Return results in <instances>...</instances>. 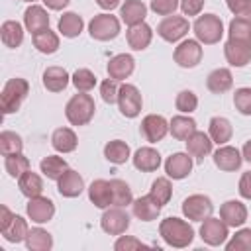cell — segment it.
I'll use <instances>...</instances> for the list:
<instances>
[{"label": "cell", "instance_id": "cell-56", "mask_svg": "<svg viewBox=\"0 0 251 251\" xmlns=\"http://www.w3.org/2000/svg\"><path fill=\"white\" fill-rule=\"evenodd\" d=\"M71 0H43V4L49 8V10H63L69 6Z\"/></svg>", "mask_w": 251, "mask_h": 251}, {"label": "cell", "instance_id": "cell-51", "mask_svg": "<svg viewBox=\"0 0 251 251\" xmlns=\"http://www.w3.org/2000/svg\"><path fill=\"white\" fill-rule=\"evenodd\" d=\"M226 4L233 16L251 20V0H226Z\"/></svg>", "mask_w": 251, "mask_h": 251}, {"label": "cell", "instance_id": "cell-3", "mask_svg": "<svg viewBox=\"0 0 251 251\" xmlns=\"http://www.w3.org/2000/svg\"><path fill=\"white\" fill-rule=\"evenodd\" d=\"M96 112L94 98L86 92H78L71 96V100L65 106V118L69 120L71 126H86Z\"/></svg>", "mask_w": 251, "mask_h": 251}, {"label": "cell", "instance_id": "cell-6", "mask_svg": "<svg viewBox=\"0 0 251 251\" xmlns=\"http://www.w3.org/2000/svg\"><path fill=\"white\" fill-rule=\"evenodd\" d=\"M143 106V98L141 92L137 90L135 84L124 82L120 84V92H118V108L122 112V116L126 118H137Z\"/></svg>", "mask_w": 251, "mask_h": 251}, {"label": "cell", "instance_id": "cell-58", "mask_svg": "<svg viewBox=\"0 0 251 251\" xmlns=\"http://www.w3.org/2000/svg\"><path fill=\"white\" fill-rule=\"evenodd\" d=\"M241 155H243V159H245L247 163H251V139L245 141V145H243V149H241Z\"/></svg>", "mask_w": 251, "mask_h": 251}, {"label": "cell", "instance_id": "cell-37", "mask_svg": "<svg viewBox=\"0 0 251 251\" xmlns=\"http://www.w3.org/2000/svg\"><path fill=\"white\" fill-rule=\"evenodd\" d=\"M25 247L29 251H49L53 247V237L43 227H31L25 237Z\"/></svg>", "mask_w": 251, "mask_h": 251}, {"label": "cell", "instance_id": "cell-32", "mask_svg": "<svg viewBox=\"0 0 251 251\" xmlns=\"http://www.w3.org/2000/svg\"><path fill=\"white\" fill-rule=\"evenodd\" d=\"M57 27H59V33H61L63 37L73 39V37H78V35L82 33L84 22H82V18H80L76 12H65V14L59 18Z\"/></svg>", "mask_w": 251, "mask_h": 251}, {"label": "cell", "instance_id": "cell-21", "mask_svg": "<svg viewBox=\"0 0 251 251\" xmlns=\"http://www.w3.org/2000/svg\"><path fill=\"white\" fill-rule=\"evenodd\" d=\"M126 39H127V45L133 51H143V49L149 47V43L153 39V29L145 22L135 24V25H129V29L126 31Z\"/></svg>", "mask_w": 251, "mask_h": 251}, {"label": "cell", "instance_id": "cell-23", "mask_svg": "<svg viewBox=\"0 0 251 251\" xmlns=\"http://www.w3.org/2000/svg\"><path fill=\"white\" fill-rule=\"evenodd\" d=\"M88 200L100 208V210H106L112 206V186H110V180H104V178H96L92 180V184L88 186Z\"/></svg>", "mask_w": 251, "mask_h": 251}, {"label": "cell", "instance_id": "cell-27", "mask_svg": "<svg viewBox=\"0 0 251 251\" xmlns=\"http://www.w3.org/2000/svg\"><path fill=\"white\" fill-rule=\"evenodd\" d=\"M71 76L63 67H47L43 71V86L49 92H61L69 86Z\"/></svg>", "mask_w": 251, "mask_h": 251}, {"label": "cell", "instance_id": "cell-42", "mask_svg": "<svg viewBox=\"0 0 251 251\" xmlns=\"http://www.w3.org/2000/svg\"><path fill=\"white\" fill-rule=\"evenodd\" d=\"M227 35H229V39H239V41H249L251 43V20L235 16L229 22Z\"/></svg>", "mask_w": 251, "mask_h": 251}, {"label": "cell", "instance_id": "cell-41", "mask_svg": "<svg viewBox=\"0 0 251 251\" xmlns=\"http://www.w3.org/2000/svg\"><path fill=\"white\" fill-rule=\"evenodd\" d=\"M149 194H151L161 206L169 204V200H171V196H173V184H171V178H169V176H157V178L153 180V184H151Z\"/></svg>", "mask_w": 251, "mask_h": 251}, {"label": "cell", "instance_id": "cell-38", "mask_svg": "<svg viewBox=\"0 0 251 251\" xmlns=\"http://www.w3.org/2000/svg\"><path fill=\"white\" fill-rule=\"evenodd\" d=\"M39 169H41V173H43L49 180H59L61 175L69 169V165H67V161H65L63 157H59V155H47V157L41 159Z\"/></svg>", "mask_w": 251, "mask_h": 251}, {"label": "cell", "instance_id": "cell-48", "mask_svg": "<svg viewBox=\"0 0 251 251\" xmlns=\"http://www.w3.org/2000/svg\"><path fill=\"white\" fill-rule=\"evenodd\" d=\"M233 106L239 114L251 116V86H241L233 94Z\"/></svg>", "mask_w": 251, "mask_h": 251}, {"label": "cell", "instance_id": "cell-18", "mask_svg": "<svg viewBox=\"0 0 251 251\" xmlns=\"http://www.w3.org/2000/svg\"><path fill=\"white\" fill-rule=\"evenodd\" d=\"M82 190H84V178L75 169H67L57 180V192L65 198H76L82 194Z\"/></svg>", "mask_w": 251, "mask_h": 251}, {"label": "cell", "instance_id": "cell-55", "mask_svg": "<svg viewBox=\"0 0 251 251\" xmlns=\"http://www.w3.org/2000/svg\"><path fill=\"white\" fill-rule=\"evenodd\" d=\"M0 212H2V220H0V231H4L10 224H12V220H14V216L16 214H12L10 210H8V206H2L0 208Z\"/></svg>", "mask_w": 251, "mask_h": 251}, {"label": "cell", "instance_id": "cell-30", "mask_svg": "<svg viewBox=\"0 0 251 251\" xmlns=\"http://www.w3.org/2000/svg\"><path fill=\"white\" fill-rule=\"evenodd\" d=\"M169 131H171V135H173L175 139L186 141V139L196 131V122H194V118L184 116V114L173 116V120L169 122Z\"/></svg>", "mask_w": 251, "mask_h": 251}, {"label": "cell", "instance_id": "cell-43", "mask_svg": "<svg viewBox=\"0 0 251 251\" xmlns=\"http://www.w3.org/2000/svg\"><path fill=\"white\" fill-rule=\"evenodd\" d=\"M22 149H24V141L16 131H8L6 129V131L0 133V153L4 157L22 153Z\"/></svg>", "mask_w": 251, "mask_h": 251}, {"label": "cell", "instance_id": "cell-8", "mask_svg": "<svg viewBox=\"0 0 251 251\" xmlns=\"http://www.w3.org/2000/svg\"><path fill=\"white\" fill-rule=\"evenodd\" d=\"M214 212V204L206 194H192L182 202V214L190 222H204Z\"/></svg>", "mask_w": 251, "mask_h": 251}, {"label": "cell", "instance_id": "cell-35", "mask_svg": "<svg viewBox=\"0 0 251 251\" xmlns=\"http://www.w3.org/2000/svg\"><path fill=\"white\" fill-rule=\"evenodd\" d=\"M104 157L114 163V165H124L129 157H131V151H129V145L122 139H112L104 145Z\"/></svg>", "mask_w": 251, "mask_h": 251}, {"label": "cell", "instance_id": "cell-34", "mask_svg": "<svg viewBox=\"0 0 251 251\" xmlns=\"http://www.w3.org/2000/svg\"><path fill=\"white\" fill-rule=\"evenodd\" d=\"M31 39H33L35 49H37L39 53H43V55H51V53H55V51L59 49V35H57L53 29H49V27H45V29L33 33Z\"/></svg>", "mask_w": 251, "mask_h": 251}, {"label": "cell", "instance_id": "cell-39", "mask_svg": "<svg viewBox=\"0 0 251 251\" xmlns=\"http://www.w3.org/2000/svg\"><path fill=\"white\" fill-rule=\"evenodd\" d=\"M110 186H112V206H120V208H126L133 202V194H131V188L126 180L122 178H112L110 180Z\"/></svg>", "mask_w": 251, "mask_h": 251}, {"label": "cell", "instance_id": "cell-45", "mask_svg": "<svg viewBox=\"0 0 251 251\" xmlns=\"http://www.w3.org/2000/svg\"><path fill=\"white\" fill-rule=\"evenodd\" d=\"M71 82L78 92H90L96 86V75L90 69H76L71 76Z\"/></svg>", "mask_w": 251, "mask_h": 251}, {"label": "cell", "instance_id": "cell-7", "mask_svg": "<svg viewBox=\"0 0 251 251\" xmlns=\"http://www.w3.org/2000/svg\"><path fill=\"white\" fill-rule=\"evenodd\" d=\"M188 29H190V24H188V20L184 18V16H167L165 20H161L159 22V25H157V35L161 37V39H165V41H169V43H176V41H180L186 33H188Z\"/></svg>", "mask_w": 251, "mask_h": 251}, {"label": "cell", "instance_id": "cell-24", "mask_svg": "<svg viewBox=\"0 0 251 251\" xmlns=\"http://www.w3.org/2000/svg\"><path fill=\"white\" fill-rule=\"evenodd\" d=\"M24 25L25 29L33 35L45 27H49V14L43 6H37V4H31L25 12H24Z\"/></svg>", "mask_w": 251, "mask_h": 251}, {"label": "cell", "instance_id": "cell-33", "mask_svg": "<svg viewBox=\"0 0 251 251\" xmlns=\"http://www.w3.org/2000/svg\"><path fill=\"white\" fill-rule=\"evenodd\" d=\"M0 37H2V43L10 49H16L22 45L24 41V27L20 22L16 20H6L0 27Z\"/></svg>", "mask_w": 251, "mask_h": 251}, {"label": "cell", "instance_id": "cell-17", "mask_svg": "<svg viewBox=\"0 0 251 251\" xmlns=\"http://www.w3.org/2000/svg\"><path fill=\"white\" fill-rule=\"evenodd\" d=\"M135 69V59L129 55V53H118L114 55L108 65H106V71H108V76L114 78V80H126Z\"/></svg>", "mask_w": 251, "mask_h": 251}, {"label": "cell", "instance_id": "cell-29", "mask_svg": "<svg viewBox=\"0 0 251 251\" xmlns=\"http://www.w3.org/2000/svg\"><path fill=\"white\" fill-rule=\"evenodd\" d=\"M208 135L212 137L214 143L226 145V143L231 139V135H233V127H231V124H229L227 118H224V116H214V118L210 120V126H208Z\"/></svg>", "mask_w": 251, "mask_h": 251}, {"label": "cell", "instance_id": "cell-10", "mask_svg": "<svg viewBox=\"0 0 251 251\" xmlns=\"http://www.w3.org/2000/svg\"><path fill=\"white\" fill-rule=\"evenodd\" d=\"M173 59L182 69H194L202 61V43L198 39H184L175 47Z\"/></svg>", "mask_w": 251, "mask_h": 251}, {"label": "cell", "instance_id": "cell-11", "mask_svg": "<svg viewBox=\"0 0 251 251\" xmlns=\"http://www.w3.org/2000/svg\"><path fill=\"white\" fill-rule=\"evenodd\" d=\"M100 227L108 235H122L129 227V216H127V212L124 208L110 206V208L104 210V214L100 218Z\"/></svg>", "mask_w": 251, "mask_h": 251}, {"label": "cell", "instance_id": "cell-31", "mask_svg": "<svg viewBox=\"0 0 251 251\" xmlns=\"http://www.w3.org/2000/svg\"><path fill=\"white\" fill-rule=\"evenodd\" d=\"M51 145L59 153H71V151L76 149L78 139H76V133L71 127H57L51 135Z\"/></svg>", "mask_w": 251, "mask_h": 251}, {"label": "cell", "instance_id": "cell-57", "mask_svg": "<svg viewBox=\"0 0 251 251\" xmlns=\"http://www.w3.org/2000/svg\"><path fill=\"white\" fill-rule=\"evenodd\" d=\"M96 4L102 8V10H114L120 6V0H96Z\"/></svg>", "mask_w": 251, "mask_h": 251}, {"label": "cell", "instance_id": "cell-4", "mask_svg": "<svg viewBox=\"0 0 251 251\" xmlns=\"http://www.w3.org/2000/svg\"><path fill=\"white\" fill-rule=\"evenodd\" d=\"M194 35L200 43L204 45H214L222 39L224 35V24L220 20V16L216 14H202L196 18V22L192 24Z\"/></svg>", "mask_w": 251, "mask_h": 251}, {"label": "cell", "instance_id": "cell-47", "mask_svg": "<svg viewBox=\"0 0 251 251\" xmlns=\"http://www.w3.org/2000/svg\"><path fill=\"white\" fill-rule=\"evenodd\" d=\"M175 106L178 112L182 114H192L198 106V96L192 92V90H180L175 98Z\"/></svg>", "mask_w": 251, "mask_h": 251}, {"label": "cell", "instance_id": "cell-44", "mask_svg": "<svg viewBox=\"0 0 251 251\" xmlns=\"http://www.w3.org/2000/svg\"><path fill=\"white\" fill-rule=\"evenodd\" d=\"M4 169L10 176L14 178H20L25 171H29V159L22 153H16V155H8L4 159Z\"/></svg>", "mask_w": 251, "mask_h": 251}, {"label": "cell", "instance_id": "cell-1", "mask_svg": "<svg viewBox=\"0 0 251 251\" xmlns=\"http://www.w3.org/2000/svg\"><path fill=\"white\" fill-rule=\"evenodd\" d=\"M159 235L163 237V241L171 247H176V249H184L192 243L194 239V229L188 222L180 220V218H165L161 220L159 224Z\"/></svg>", "mask_w": 251, "mask_h": 251}, {"label": "cell", "instance_id": "cell-54", "mask_svg": "<svg viewBox=\"0 0 251 251\" xmlns=\"http://www.w3.org/2000/svg\"><path fill=\"white\" fill-rule=\"evenodd\" d=\"M239 194L247 200H251V171L243 173L239 178Z\"/></svg>", "mask_w": 251, "mask_h": 251}, {"label": "cell", "instance_id": "cell-5", "mask_svg": "<svg viewBox=\"0 0 251 251\" xmlns=\"http://www.w3.org/2000/svg\"><path fill=\"white\" fill-rule=\"evenodd\" d=\"M88 33L96 41H110L120 35V20L112 14H98L88 22Z\"/></svg>", "mask_w": 251, "mask_h": 251}, {"label": "cell", "instance_id": "cell-28", "mask_svg": "<svg viewBox=\"0 0 251 251\" xmlns=\"http://www.w3.org/2000/svg\"><path fill=\"white\" fill-rule=\"evenodd\" d=\"M206 86H208V90H210L212 94H224V92H227V90L233 86L231 71H229V69H224V67L214 69V71L208 75V78H206Z\"/></svg>", "mask_w": 251, "mask_h": 251}, {"label": "cell", "instance_id": "cell-46", "mask_svg": "<svg viewBox=\"0 0 251 251\" xmlns=\"http://www.w3.org/2000/svg\"><path fill=\"white\" fill-rule=\"evenodd\" d=\"M227 251H251V227H241L226 243Z\"/></svg>", "mask_w": 251, "mask_h": 251}, {"label": "cell", "instance_id": "cell-14", "mask_svg": "<svg viewBox=\"0 0 251 251\" xmlns=\"http://www.w3.org/2000/svg\"><path fill=\"white\" fill-rule=\"evenodd\" d=\"M192 171V155L186 151H178V153H173L171 157H167L165 161V173L169 178L173 180H180V178H186Z\"/></svg>", "mask_w": 251, "mask_h": 251}, {"label": "cell", "instance_id": "cell-20", "mask_svg": "<svg viewBox=\"0 0 251 251\" xmlns=\"http://www.w3.org/2000/svg\"><path fill=\"white\" fill-rule=\"evenodd\" d=\"M220 218L229 227H241L247 222V206L239 200H227L220 206Z\"/></svg>", "mask_w": 251, "mask_h": 251}, {"label": "cell", "instance_id": "cell-12", "mask_svg": "<svg viewBox=\"0 0 251 251\" xmlns=\"http://www.w3.org/2000/svg\"><path fill=\"white\" fill-rule=\"evenodd\" d=\"M25 212H27V218L31 222H35V224H47L55 216V204H53L51 198L39 194V196L29 198V202L25 206Z\"/></svg>", "mask_w": 251, "mask_h": 251}, {"label": "cell", "instance_id": "cell-36", "mask_svg": "<svg viewBox=\"0 0 251 251\" xmlns=\"http://www.w3.org/2000/svg\"><path fill=\"white\" fill-rule=\"evenodd\" d=\"M18 186H20V192L25 196V198H33V196H39L43 192V180L37 173H33L31 169L25 171L20 178H18Z\"/></svg>", "mask_w": 251, "mask_h": 251}, {"label": "cell", "instance_id": "cell-26", "mask_svg": "<svg viewBox=\"0 0 251 251\" xmlns=\"http://www.w3.org/2000/svg\"><path fill=\"white\" fill-rule=\"evenodd\" d=\"M145 16H147V6L141 0H126L120 6V18L126 25L141 24L145 22Z\"/></svg>", "mask_w": 251, "mask_h": 251}, {"label": "cell", "instance_id": "cell-15", "mask_svg": "<svg viewBox=\"0 0 251 251\" xmlns=\"http://www.w3.org/2000/svg\"><path fill=\"white\" fill-rule=\"evenodd\" d=\"M224 55L231 67H245L247 63H251V43L239 39H227L224 45Z\"/></svg>", "mask_w": 251, "mask_h": 251}, {"label": "cell", "instance_id": "cell-16", "mask_svg": "<svg viewBox=\"0 0 251 251\" xmlns=\"http://www.w3.org/2000/svg\"><path fill=\"white\" fill-rule=\"evenodd\" d=\"M214 163L220 171H226V173H233L241 167L243 163V155L237 147H231V145H220L218 151H214Z\"/></svg>", "mask_w": 251, "mask_h": 251}, {"label": "cell", "instance_id": "cell-13", "mask_svg": "<svg viewBox=\"0 0 251 251\" xmlns=\"http://www.w3.org/2000/svg\"><path fill=\"white\" fill-rule=\"evenodd\" d=\"M141 133L149 143H159L169 133V122L161 114H147L141 120Z\"/></svg>", "mask_w": 251, "mask_h": 251}, {"label": "cell", "instance_id": "cell-2", "mask_svg": "<svg viewBox=\"0 0 251 251\" xmlns=\"http://www.w3.org/2000/svg\"><path fill=\"white\" fill-rule=\"evenodd\" d=\"M29 94V82L22 76H14L10 78L2 92H0V108H2V114H14L20 110V106L24 104V100L27 98Z\"/></svg>", "mask_w": 251, "mask_h": 251}, {"label": "cell", "instance_id": "cell-59", "mask_svg": "<svg viewBox=\"0 0 251 251\" xmlns=\"http://www.w3.org/2000/svg\"><path fill=\"white\" fill-rule=\"evenodd\" d=\"M22 2H31V4H33V2H35V0H22Z\"/></svg>", "mask_w": 251, "mask_h": 251}, {"label": "cell", "instance_id": "cell-19", "mask_svg": "<svg viewBox=\"0 0 251 251\" xmlns=\"http://www.w3.org/2000/svg\"><path fill=\"white\" fill-rule=\"evenodd\" d=\"M161 204L151 196V194H145V196H139L131 202V210H133V216L141 222H153L159 218L161 214Z\"/></svg>", "mask_w": 251, "mask_h": 251}, {"label": "cell", "instance_id": "cell-52", "mask_svg": "<svg viewBox=\"0 0 251 251\" xmlns=\"http://www.w3.org/2000/svg\"><path fill=\"white\" fill-rule=\"evenodd\" d=\"M141 247H145V245L133 235H120L114 243L116 251H133V249H141Z\"/></svg>", "mask_w": 251, "mask_h": 251}, {"label": "cell", "instance_id": "cell-53", "mask_svg": "<svg viewBox=\"0 0 251 251\" xmlns=\"http://www.w3.org/2000/svg\"><path fill=\"white\" fill-rule=\"evenodd\" d=\"M204 0H180V10L184 16H200Z\"/></svg>", "mask_w": 251, "mask_h": 251}, {"label": "cell", "instance_id": "cell-40", "mask_svg": "<svg viewBox=\"0 0 251 251\" xmlns=\"http://www.w3.org/2000/svg\"><path fill=\"white\" fill-rule=\"evenodd\" d=\"M27 233H29V226H27V222H25L22 216H14L12 224H10V226H8V227L2 231L4 239H6V241H10V243H20V241H25Z\"/></svg>", "mask_w": 251, "mask_h": 251}, {"label": "cell", "instance_id": "cell-25", "mask_svg": "<svg viewBox=\"0 0 251 251\" xmlns=\"http://www.w3.org/2000/svg\"><path fill=\"white\" fill-rule=\"evenodd\" d=\"M186 151L192 155V157H196V161H202L206 155H210L212 153V137L208 135V133H204V131H194L186 141Z\"/></svg>", "mask_w": 251, "mask_h": 251}, {"label": "cell", "instance_id": "cell-50", "mask_svg": "<svg viewBox=\"0 0 251 251\" xmlns=\"http://www.w3.org/2000/svg\"><path fill=\"white\" fill-rule=\"evenodd\" d=\"M180 6V0H151L149 8L157 14V16H171L175 14V10Z\"/></svg>", "mask_w": 251, "mask_h": 251}, {"label": "cell", "instance_id": "cell-22", "mask_svg": "<svg viewBox=\"0 0 251 251\" xmlns=\"http://www.w3.org/2000/svg\"><path fill=\"white\" fill-rule=\"evenodd\" d=\"M131 161H133V167L141 173H153L161 167V155L153 147H139L133 153Z\"/></svg>", "mask_w": 251, "mask_h": 251}, {"label": "cell", "instance_id": "cell-49", "mask_svg": "<svg viewBox=\"0 0 251 251\" xmlns=\"http://www.w3.org/2000/svg\"><path fill=\"white\" fill-rule=\"evenodd\" d=\"M118 92H120V86H118V80L114 78H106L100 82V96L106 104H116L118 102Z\"/></svg>", "mask_w": 251, "mask_h": 251}, {"label": "cell", "instance_id": "cell-9", "mask_svg": "<svg viewBox=\"0 0 251 251\" xmlns=\"http://www.w3.org/2000/svg\"><path fill=\"white\" fill-rule=\"evenodd\" d=\"M227 235H229V226L222 218H212L210 216L200 226V237L206 245L220 247L227 241Z\"/></svg>", "mask_w": 251, "mask_h": 251}]
</instances>
